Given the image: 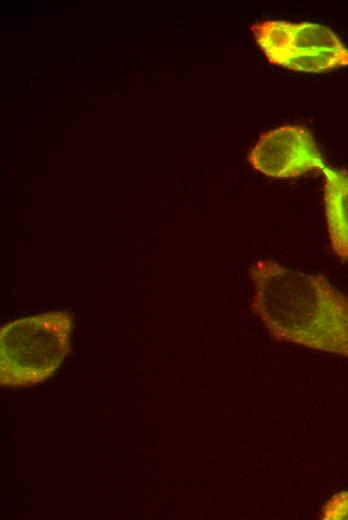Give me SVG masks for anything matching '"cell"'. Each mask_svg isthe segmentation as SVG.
<instances>
[{"instance_id":"obj_1","label":"cell","mask_w":348,"mask_h":520,"mask_svg":"<svg viewBox=\"0 0 348 520\" xmlns=\"http://www.w3.org/2000/svg\"><path fill=\"white\" fill-rule=\"evenodd\" d=\"M251 311L277 341L348 359V296L321 274L271 259L249 268Z\"/></svg>"},{"instance_id":"obj_2","label":"cell","mask_w":348,"mask_h":520,"mask_svg":"<svg viewBox=\"0 0 348 520\" xmlns=\"http://www.w3.org/2000/svg\"><path fill=\"white\" fill-rule=\"evenodd\" d=\"M73 315L54 310L6 323L0 330V385L26 388L52 377L71 349Z\"/></svg>"},{"instance_id":"obj_5","label":"cell","mask_w":348,"mask_h":520,"mask_svg":"<svg viewBox=\"0 0 348 520\" xmlns=\"http://www.w3.org/2000/svg\"><path fill=\"white\" fill-rule=\"evenodd\" d=\"M324 207L333 253L348 262V170L325 166Z\"/></svg>"},{"instance_id":"obj_6","label":"cell","mask_w":348,"mask_h":520,"mask_svg":"<svg viewBox=\"0 0 348 520\" xmlns=\"http://www.w3.org/2000/svg\"><path fill=\"white\" fill-rule=\"evenodd\" d=\"M322 520H348V491L332 495L321 508Z\"/></svg>"},{"instance_id":"obj_4","label":"cell","mask_w":348,"mask_h":520,"mask_svg":"<svg viewBox=\"0 0 348 520\" xmlns=\"http://www.w3.org/2000/svg\"><path fill=\"white\" fill-rule=\"evenodd\" d=\"M256 171L277 179L297 178L326 166L312 133L302 125L265 132L248 154Z\"/></svg>"},{"instance_id":"obj_3","label":"cell","mask_w":348,"mask_h":520,"mask_svg":"<svg viewBox=\"0 0 348 520\" xmlns=\"http://www.w3.org/2000/svg\"><path fill=\"white\" fill-rule=\"evenodd\" d=\"M251 30L256 43L273 65L314 73L348 65V48L325 25L264 20L253 24Z\"/></svg>"}]
</instances>
